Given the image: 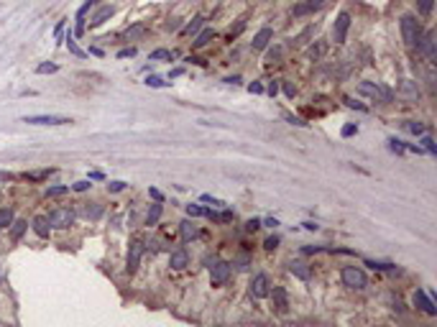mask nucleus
Returning <instances> with one entry per match:
<instances>
[{
  "instance_id": "obj_1",
  "label": "nucleus",
  "mask_w": 437,
  "mask_h": 327,
  "mask_svg": "<svg viewBox=\"0 0 437 327\" xmlns=\"http://www.w3.org/2000/svg\"><path fill=\"white\" fill-rule=\"evenodd\" d=\"M401 36H404V44H407L409 49L417 46L422 31H419V23H417L414 15H401Z\"/></svg>"
},
{
  "instance_id": "obj_2",
  "label": "nucleus",
  "mask_w": 437,
  "mask_h": 327,
  "mask_svg": "<svg viewBox=\"0 0 437 327\" xmlns=\"http://www.w3.org/2000/svg\"><path fill=\"white\" fill-rule=\"evenodd\" d=\"M340 276H343V284L348 289H365V284H368L365 274H363L361 268H356V266H345Z\"/></svg>"
},
{
  "instance_id": "obj_3",
  "label": "nucleus",
  "mask_w": 437,
  "mask_h": 327,
  "mask_svg": "<svg viewBox=\"0 0 437 327\" xmlns=\"http://www.w3.org/2000/svg\"><path fill=\"white\" fill-rule=\"evenodd\" d=\"M46 220H49L51 228H69V225L74 223V212L69 210V207H57V210L49 212Z\"/></svg>"
},
{
  "instance_id": "obj_4",
  "label": "nucleus",
  "mask_w": 437,
  "mask_h": 327,
  "mask_svg": "<svg viewBox=\"0 0 437 327\" xmlns=\"http://www.w3.org/2000/svg\"><path fill=\"white\" fill-rule=\"evenodd\" d=\"M435 31H430V33H425V36H419V41H417V51L422 54V57L427 59V62H435V57H437V51H435Z\"/></svg>"
},
{
  "instance_id": "obj_5",
  "label": "nucleus",
  "mask_w": 437,
  "mask_h": 327,
  "mask_svg": "<svg viewBox=\"0 0 437 327\" xmlns=\"http://www.w3.org/2000/svg\"><path fill=\"white\" fill-rule=\"evenodd\" d=\"M141 258H144V243H141V241H133L131 248H128V258H126L128 274H136L138 266H141Z\"/></svg>"
},
{
  "instance_id": "obj_6",
  "label": "nucleus",
  "mask_w": 437,
  "mask_h": 327,
  "mask_svg": "<svg viewBox=\"0 0 437 327\" xmlns=\"http://www.w3.org/2000/svg\"><path fill=\"white\" fill-rule=\"evenodd\" d=\"M228 276H230V263L215 261L213 266H210V281H213V286H222L225 281H228Z\"/></svg>"
},
{
  "instance_id": "obj_7",
  "label": "nucleus",
  "mask_w": 437,
  "mask_h": 327,
  "mask_svg": "<svg viewBox=\"0 0 437 327\" xmlns=\"http://www.w3.org/2000/svg\"><path fill=\"white\" fill-rule=\"evenodd\" d=\"M348 28H351V13H340L338 21H335V26H333V41H335V44H343V41H345Z\"/></svg>"
},
{
  "instance_id": "obj_8",
  "label": "nucleus",
  "mask_w": 437,
  "mask_h": 327,
  "mask_svg": "<svg viewBox=\"0 0 437 327\" xmlns=\"http://www.w3.org/2000/svg\"><path fill=\"white\" fill-rule=\"evenodd\" d=\"M23 123H31V125H64V123H72V120L62 118V115H26Z\"/></svg>"
},
{
  "instance_id": "obj_9",
  "label": "nucleus",
  "mask_w": 437,
  "mask_h": 327,
  "mask_svg": "<svg viewBox=\"0 0 437 327\" xmlns=\"http://www.w3.org/2000/svg\"><path fill=\"white\" fill-rule=\"evenodd\" d=\"M358 92L361 95H371V97H381L383 102H391V92H389V89H381L378 84H371V82H361L358 84Z\"/></svg>"
},
{
  "instance_id": "obj_10",
  "label": "nucleus",
  "mask_w": 437,
  "mask_h": 327,
  "mask_svg": "<svg viewBox=\"0 0 437 327\" xmlns=\"http://www.w3.org/2000/svg\"><path fill=\"white\" fill-rule=\"evenodd\" d=\"M251 297H256V299L269 297V279H266V274L253 276V281H251Z\"/></svg>"
},
{
  "instance_id": "obj_11",
  "label": "nucleus",
  "mask_w": 437,
  "mask_h": 327,
  "mask_svg": "<svg viewBox=\"0 0 437 327\" xmlns=\"http://www.w3.org/2000/svg\"><path fill=\"white\" fill-rule=\"evenodd\" d=\"M271 39H274V31H271V28H261V31L253 36V44H251V46H253V51H261V49H266Z\"/></svg>"
},
{
  "instance_id": "obj_12",
  "label": "nucleus",
  "mask_w": 437,
  "mask_h": 327,
  "mask_svg": "<svg viewBox=\"0 0 437 327\" xmlns=\"http://www.w3.org/2000/svg\"><path fill=\"white\" fill-rule=\"evenodd\" d=\"M325 5V0H304V3L299 5H294V15H307V13H314V10H320Z\"/></svg>"
},
{
  "instance_id": "obj_13",
  "label": "nucleus",
  "mask_w": 437,
  "mask_h": 327,
  "mask_svg": "<svg viewBox=\"0 0 437 327\" xmlns=\"http://www.w3.org/2000/svg\"><path fill=\"white\" fill-rule=\"evenodd\" d=\"M271 297H274L276 312H279V315H287V310H289V299H287V292H284V289H282V286H276Z\"/></svg>"
},
{
  "instance_id": "obj_14",
  "label": "nucleus",
  "mask_w": 437,
  "mask_h": 327,
  "mask_svg": "<svg viewBox=\"0 0 437 327\" xmlns=\"http://www.w3.org/2000/svg\"><path fill=\"white\" fill-rule=\"evenodd\" d=\"M289 271H291L296 279H302V281H309V279H312V268H309L304 261H291V263H289Z\"/></svg>"
},
{
  "instance_id": "obj_15",
  "label": "nucleus",
  "mask_w": 437,
  "mask_h": 327,
  "mask_svg": "<svg viewBox=\"0 0 437 327\" xmlns=\"http://www.w3.org/2000/svg\"><path fill=\"white\" fill-rule=\"evenodd\" d=\"M414 304L419 307V310H425L427 315H437V307H435V302H432L425 292H417V294H414Z\"/></svg>"
},
{
  "instance_id": "obj_16",
  "label": "nucleus",
  "mask_w": 437,
  "mask_h": 327,
  "mask_svg": "<svg viewBox=\"0 0 437 327\" xmlns=\"http://www.w3.org/2000/svg\"><path fill=\"white\" fill-rule=\"evenodd\" d=\"M187 261H189L187 250H184V248H179V250H174V253H171V258H169V266L179 271V268H184V266H187Z\"/></svg>"
},
{
  "instance_id": "obj_17",
  "label": "nucleus",
  "mask_w": 437,
  "mask_h": 327,
  "mask_svg": "<svg viewBox=\"0 0 437 327\" xmlns=\"http://www.w3.org/2000/svg\"><path fill=\"white\" fill-rule=\"evenodd\" d=\"M113 13H115V8H113V5H105V8H100V10L95 13V18L90 21V26H92V28H95V26H102V23H105V21H108V18L113 15Z\"/></svg>"
},
{
  "instance_id": "obj_18",
  "label": "nucleus",
  "mask_w": 437,
  "mask_h": 327,
  "mask_svg": "<svg viewBox=\"0 0 437 327\" xmlns=\"http://www.w3.org/2000/svg\"><path fill=\"white\" fill-rule=\"evenodd\" d=\"M213 36H215V31H213V28H205L202 33H197V39L192 41V46H195V49H202V46H207V44H210V39H213Z\"/></svg>"
},
{
  "instance_id": "obj_19",
  "label": "nucleus",
  "mask_w": 437,
  "mask_h": 327,
  "mask_svg": "<svg viewBox=\"0 0 437 327\" xmlns=\"http://www.w3.org/2000/svg\"><path fill=\"white\" fill-rule=\"evenodd\" d=\"M49 220L46 217H36V220H33V230H36V235L39 238H49Z\"/></svg>"
},
{
  "instance_id": "obj_20",
  "label": "nucleus",
  "mask_w": 437,
  "mask_h": 327,
  "mask_svg": "<svg viewBox=\"0 0 437 327\" xmlns=\"http://www.w3.org/2000/svg\"><path fill=\"white\" fill-rule=\"evenodd\" d=\"M401 92H404V97L412 100V102L419 97V89L414 87V82H404V84H401Z\"/></svg>"
},
{
  "instance_id": "obj_21",
  "label": "nucleus",
  "mask_w": 437,
  "mask_h": 327,
  "mask_svg": "<svg viewBox=\"0 0 437 327\" xmlns=\"http://www.w3.org/2000/svg\"><path fill=\"white\" fill-rule=\"evenodd\" d=\"M159 217H161V205H151V210L146 215V225H156V223H159Z\"/></svg>"
},
{
  "instance_id": "obj_22",
  "label": "nucleus",
  "mask_w": 437,
  "mask_h": 327,
  "mask_svg": "<svg viewBox=\"0 0 437 327\" xmlns=\"http://www.w3.org/2000/svg\"><path fill=\"white\" fill-rule=\"evenodd\" d=\"M182 238H184V241H192V238H197V228L192 225L189 220H184V223H182Z\"/></svg>"
},
{
  "instance_id": "obj_23",
  "label": "nucleus",
  "mask_w": 437,
  "mask_h": 327,
  "mask_svg": "<svg viewBox=\"0 0 437 327\" xmlns=\"http://www.w3.org/2000/svg\"><path fill=\"white\" fill-rule=\"evenodd\" d=\"M82 212H84V217H90V220H97V217L102 215V207H100V205H92V207L87 205V207H84Z\"/></svg>"
},
{
  "instance_id": "obj_24",
  "label": "nucleus",
  "mask_w": 437,
  "mask_h": 327,
  "mask_svg": "<svg viewBox=\"0 0 437 327\" xmlns=\"http://www.w3.org/2000/svg\"><path fill=\"white\" fill-rule=\"evenodd\" d=\"M325 51H327V46H325V44H317V46H312L307 54H309V59L317 62V59H322V54H325Z\"/></svg>"
},
{
  "instance_id": "obj_25",
  "label": "nucleus",
  "mask_w": 437,
  "mask_h": 327,
  "mask_svg": "<svg viewBox=\"0 0 437 327\" xmlns=\"http://www.w3.org/2000/svg\"><path fill=\"white\" fill-rule=\"evenodd\" d=\"M432 5H435V0H417V8H419V13H422V15H430Z\"/></svg>"
},
{
  "instance_id": "obj_26",
  "label": "nucleus",
  "mask_w": 437,
  "mask_h": 327,
  "mask_svg": "<svg viewBox=\"0 0 437 327\" xmlns=\"http://www.w3.org/2000/svg\"><path fill=\"white\" fill-rule=\"evenodd\" d=\"M13 223V212L5 207V210H0V228H8Z\"/></svg>"
},
{
  "instance_id": "obj_27",
  "label": "nucleus",
  "mask_w": 437,
  "mask_h": 327,
  "mask_svg": "<svg viewBox=\"0 0 437 327\" xmlns=\"http://www.w3.org/2000/svg\"><path fill=\"white\" fill-rule=\"evenodd\" d=\"M67 46H69V51H72L74 57H84V51H82V49H79V46H77V44L72 41V33L67 36Z\"/></svg>"
},
{
  "instance_id": "obj_28",
  "label": "nucleus",
  "mask_w": 437,
  "mask_h": 327,
  "mask_svg": "<svg viewBox=\"0 0 437 327\" xmlns=\"http://www.w3.org/2000/svg\"><path fill=\"white\" fill-rule=\"evenodd\" d=\"M279 59H282V46L271 49V51H269V57H266V62H269V64H276Z\"/></svg>"
},
{
  "instance_id": "obj_29",
  "label": "nucleus",
  "mask_w": 437,
  "mask_h": 327,
  "mask_svg": "<svg viewBox=\"0 0 437 327\" xmlns=\"http://www.w3.org/2000/svg\"><path fill=\"white\" fill-rule=\"evenodd\" d=\"M57 69H59L57 64H39V67H36V72H39V75H54Z\"/></svg>"
},
{
  "instance_id": "obj_30",
  "label": "nucleus",
  "mask_w": 437,
  "mask_h": 327,
  "mask_svg": "<svg viewBox=\"0 0 437 327\" xmlns=\"http://www.w3.org/2000/svg\"><path fill=\"white\" fill-rule=\"evenodd\" d=\"M51 171H54V169H49V171H33V174H26L23 179H28V181H39V179H46Z\"/></svg>"
},
{
  "instance_id": "obj_31",
  "label": "nucleus",
  "mask_w": 437,
  "mask_h": 327,
  "mask_svg": "<svg viewBox=\"0 0 437 327\" xmlns=\"http://www.w3.org/2000/svg\"><path fill=\"white\" fill-rule=\"evenodd\" d=\"M69 192V187H49L46 189V197H62V194H67Z\"/></svg>"
},
{
  "instance_id": "obj_32",
  "label": "nucleus",
  "mask_w": 437,
  "mask_h": 327,
  "mask_svg": "<svg viewBox=\"0 0 437 327\" xmlns=\"http://www.w3.org/2000/svg\"><path fill=\"white\" fill-rule=\"evenodd\" d=\"M10 225H13V238H21L23 230H26V223H23V220H18V223H10Z\"/></svg>"
},
{
  "instance_id": "obj_33",
  "label": "nucleus",
  "mask_w": 437,
  "mask_h": 327,
  "mask_svg": "<svg viewBox=\"0 0 437 327\" xmlns=\"http://www.w3.org/2000/svg\"><path fill=\"white\" fill-rule=\"evenodd\" d=\"M200 26H202V18H195V21H192V23L184 28V33H197V31H200Z\"/></svg>"
},
{
  "instance_id": "obj_34",
  "label": "nucleus",
  "mask_w": 437,
  "mask_h": 327,
  "mask_svg": "<svg viewBox=\"0 0 437 327\" xmlns=\"http://www.w3.org/2000/svg\"><path fill=\"white\" fill-rule=\"evenodd\" d=\"M151 59H171V54H169L166 49H156V51L151 54Z\"/></svg>"
},
{
  "instance_id": "obj_35",
  "label": "nucleus",
  "mask_w": 437,
  "mask_h": 327,
  "mask_svg": "<svg viewBox=\"0 0 437 327\" xmlns=\"http://www.w3.org/2000/svg\"><path fill=\"white\" fill-rule=\"evenodd\" d=\"M146 84H148V87H164L166 82H164L161 77H148V80H146Z\"/></svg>"
},
{
  "instance_id": "obj_36",
  "label": "nucleus",
  "mask_w": 437,
  "mask_h": 327,
  "mask_svg": "<svg viewBox=\"0 0 437 327\" xmlns=\"http://www.w3.org/2000/svg\"><path fill=\"white\" fill-rule=\"evenodd\" d=\"M389 149L394 154H404V146H401V141H389Z\"/></svg>"
},
{
  "instance_id": "obj_37",
  "label": "nucleus",
  "mask_w": 437,
  "mask_h": 327,
  "mask_svg": "<svg viewBox=\"0 0 437 327\" xmlns=\"http://www.w3.org/2000/svg\"><path fill=\"white\" fill-rule=\"evenodd\" d=\"M187 212H189L192 217H197V215H205V210H202V207H197V205H187Z\"/></svg>"
},
{
  "instance_id": "obj_38",
  "label": "nucleus",
  "mask_w": 437,
  "mask_h": 327,
  "mask_svg": "<svg viewBox=\"0 0 437 327\" xmlns=\"http://www.w3.org/2000/svg\"><path fill=\"white\" fill-rule=\"evenodd\" d=\"M264 245H266L269 250H274V248L279 245V238H276V235H271V238H266V243H264Z\"/></svg>"
},
{
  "instance_id": "obj_39",
  "label": "nucleus",
  "mask_w": 437,
  "mask_h": 327,
  "mask_svg": "<svg viewBox=\"0 0 437 327\" xmlns=\"http://www.w3.org/2000/svg\"><path fill=\"white\" fill-rule=\"evenodd\" d=\"M126 189V181H110V192H120Z\"/></svg>"
},
{
  "instance_id": "obj_40",
  "label": "nucleus",
  "mask_w": 437,
  "mask_h": 327,
  "mask_svg": "<svg viewBox=\"0 0 437 327\" xmlns=\"http://www.w3.org/2000/svg\"><path fill=\"white\" fill-rule=\"evenodd\" d=\"M422 143H425V149H427L430 154H435V151H437V146L432 143V138H422Z\"/></svg>"
},
{
  "instance_id": "obj_41",
  "label": "nucleus",
  "mask_w": 437,
  "mask_h": 327,
  "mask_svg": "<svg viewBox=\"0 0 437 327\" xmlns=\"http://www.w3.org/2000/svg\"><path fill=\"white\" fill-rule=\"evenodd\" d=\"M74 189H77V192H84V189H90V181H87V179L77 181V184H74Z\"/></svg>"
},
{
  "instance_id": "obj_42",
  "label": "nucleus",
  "mask_w": 437,
  "mask_h": 327,
  "mask_svg": "<svg viewBox=\"0 0 437 327\" xmlns=\"http://www.w3.org/2000/svg\"><path fill=\"white\" fill-rule=\"evenodd\" d=\"M407 128H409L412 133H425V128H422V125H419V123H409Z\"/></svg>"
},
{
  "instance_id": "obj_43",
  "label": "nucleus",
  "mask_w": 437,
  "mask_h": 327,
  "mask_svg": "<svg viewBox=\"0 0 437 327\" xmlns=\"http://www.w3.org/2000/svg\"><path fill=\"white\" fill-rule=\"evenodd\" d=\"M368 266H373V268H381V271H389V268H391V263H376V261H368Z\"/></svg>"
},
{
  "instance_id": "obj_44",
  "label": "nucleus",
  "mask_w": 437,
  "mask_h": 327,
  "mask_svg": "<svg viewBox=\"0 0 437 327\" xmlns=\"http://www.w3.org/2000/svg\"><path fill=\"white\" fill-rule=\"evenodd\" d=\"M248 89H251V92H253V95H261V92H264V87H261L258 82H253V84H248Z\"/></svg>"
},
{
  "instance_id": "obj_45",
  "label": "nucleus",
  "mask_w": 437,
  "mask_h": 327,
  "mask_svg": "<svg viewBox=\"0 0 437 327\" xmlns=\"http://www.w3.org/2000/svg\"><path fill=\"white\" fill-rule=\"evenodd\" d=\"M243 28H246V23H238V26H235V31H230V36H228V39L233 41V39H235V36H238V33L243 31Z\"/></svg>"
},
{
  "instance_id": "obj_46",
  "label": "nucleus",
  "mask_w": 437,
  "mask_h": 327,
  "mask_svg": "<svg viewBox=\"0 0 437 327\" xmlns=\"http://www.w3.org/2000/svg\"><path fill=\"white\" fill-rule=\"evenodd\" d=\"M356 131H358V128H356V125H345V128H343V136L348 138V136H353Z\"/></svg>"
},
{
  "instance_id": "obj_47",
  "label": "nucleus",
  "mask_w": 437,
  "mask_h": 327,
  "mask_svg": "<svg viewBox=\"0 0 437 327\" xmlns=\"http://www.w3.org/2000/svg\"><path fill=\"white\" fill-rule=\"evenodd\" d=\"M246 228H248V230H258V228H261V220H248Z\"/></svg>"
},
{
  "instance_id": "obj_48",
  "label": "nucleus",
  "mask_w": 437,
  "mask_h": 327,
  "mask_svg": "<svg viewBox=\"0 0 437 327\" xmlns=\"http://www.w3.org/2000/svg\"><path fill=\"white\" fill-rule=\"evenodd\" d=\"M284 92H287L289 97H294V92H296V89H294V84H289V82H287V84H284Z\"/></svg>"
},
{
  "instance_id": "obj_49",
  "label": "nucleus",
  "mask_w": 437,
  "mask_h": 327,
  "mask_svg": "<svg viewBox=\"0 0 437 327\" xmlns=\"http://www.w3.org/2000/svg\"><path fill=\"white\" fill-rule=\"evenodd\" d=\"M133 54H136V49H123V51L118 54V57H133Z\"/></svg>"
},
{
  "instance_id": "obj_50",
  "label": "nucleus",
  "mask_w": 437,
  "mask_h": 327,
  "mask_svg": "<svg viewBox=\"0 0 437 327\" xmlns=\"http://www.w3.org/2000/svg\"><path fill=\"white\" fill-rule=\"evenodd\" d=\"M62 31H64V21H59V23H57V31H54V36H57V39L62 36Z\"/></svg>"
},
{
  "instance_id": "obj_51",
  "label": "nucleus",
  "mask_w": 437,
  "mask_h": 327,
  "mask_svg": "<svg viewBox=\"0 0 437 327\" xmlns=\"http://www.w3.org/2000/svg\"><path fill=\"white\" fill-rule=\"evenodd\" d=\"M151 197L156 199V202H161V192L159 189H151Z\"/></svg>"
},
{
  "instance_id": "obj_52",
  "label": "nucleus",
  "mask_w": 437,
  "mask_h": 327,
  "mask_svg": "<svg viewBox=\"0 0 437 327\" xmlns=\"http://www.w3.org/2000/svg\"><path fill=\"white\" fill-rule=\"evenodd\" d=\"M238 268H248V258H246V256H243V258L238 261Z\"/></svg>"
},
{
  "instance_id": "obj_53",
  "label": "nucleus",
  "mask_w": 437,
  "mask_h": 327,
  "mask_svg": "<svg viewBox=\"0 0 437 327\" xmlns=\"http://www.w3.org/2000/svg\"><path fill=\"white\" fill-rule=\"evenodd\" d=\"M279 92V84L276 82H271V87H269V95H276Z\"/></svg>"
}]
</instances>
